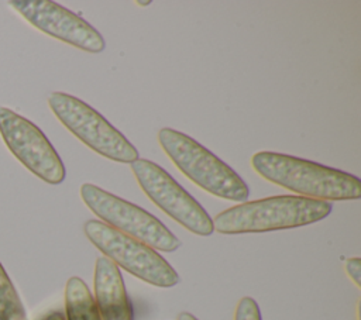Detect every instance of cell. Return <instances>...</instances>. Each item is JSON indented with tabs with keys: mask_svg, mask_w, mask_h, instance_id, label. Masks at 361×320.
Listing matches in <instances>:
<instances>
[{
	"mask_svg": "<svg viewBox=\"0 0 361 320\" xmlns=\"http://www.w3.org/2000/svg\"><path fill=\"white\" fill-rule=\"evenodd\" d=\"M252 169L264 179L299 196L316 200H355L361 196L357 176L286 154L259 151L251 156Z\"/></svg>",
	"mask_w": 361,
	"mask_h": 320,
	"instance_id": "obj_1",
	"label": "cell"
},
{
	"mask_svg": "<svg viewBox=\"0 0 361 320\" xmlns=\"http://www.w3.org/2000/svg\"><path fill=\"white\" fill-rule=\"evenodd\" d=\"M331 203L295 195H281L244 202L220 211L213 231L220 234L267 233L296 228L323 220L331 213Z\"/></svg>",
	"mask_w": 361,
	"mask_h": 320,
	"instance_id": "obj_2",
	"label": "cell"
},
{
	"mask_svg": "<svg viewBox=\"0 0 361 320\" xmlns=\"http://www.w3.org/2000/svg\"><path fill=\"white\" fill-rule=\"evenodd\" d=\"M158 142L173 165L207 193L233 202L248 199L241 176L192 137L165 127L158 131Z\"/></svg>",
	"mask_w": 361,
	"mask_h": 320,
	"instance_id": "obj_3",
	"label": "cell"
},
{
	"mask_svg": "<svg viewBox=\"0 0 361 320\" xmlns=\"http://www.w3.org/2000/svg\"><path fill=\"white\" fill-rule=\"evenodd\" d=\"M87 240L116 266L157 288H172L179 275L154 248L123 234L100 220H87L83 226Z\"/></svg>",
	"mask_w": 361,
	"mask_h": 320,
	"instance_id": "obj_4",
	"label": "cell"
},
{
	"mask_svg": "<svg viewBox=\"0 0 361 320\" xmlns=\"http://www.w3.org/2000/svg\"><path fill=\"white\" fill-rule=\"evenodd\" d=\"M48 106L65 128L96 154L123 164L138 159L137 148L102 114L78 97L54 92L48 97Z\"/></svg>",
	"mask_w": 361,
	"mask_h": 320,
	"instance_id": "obj_5",
	"label": "cell"
},
{
	"mask_svg": "<svg viewBox=\"0 0 361 320\" xmlns=\"http://www.w3.org/2000/svg\"><path fill=\"white\" fill-rule=\"evenodd\" d=\"M80 197L100 221L155 251L172 252L180 247V241L155 216L96 185L83 183Z\"/></svg>",
	"mask_w": 361,
	"mask_h": 320,
	"instance_id": "obj_6",
	"label": "cell"
},
{
	"mask_svg": "<svg viewBox=\"0 0 361 320\" xmlns=\"http://www.w3.org/2000/svg\"><path fill=\"white\" fill-rule=\"evenodd\" d=\"M131 171L142 192L165 214L196 235H210L213 221L202 204L189 195L165 169L148 159L138 158Z\"/></svg>",
	"mask_w": 361,
	"mask_h": 320,
	"instance_id": "obj_7",
	"label": "cell"
},
{
	"mask_svg": "<svg viewBox=\"0 0 361 320\" xmlns=\"http://www.w3.org/2000/svg\"><path fill=\"white\" fill-rule=\"evenodd\" d=\"M0 135L10 152L41 180L49 185L63 182L65 166L34 123L7 107H0Z\"/></svg>",
	"mask_w": 361,
	"mask_h": 320,
	"instance_id": "obj_8",
	"label": "cell"
},
{
	"mask_svg": "<svg viewBox=\"0 0 361 320\" xmlns=\"http://www.w3.org/2000/svg\"><path fill=\"white\" fill-rule=\"evenodd\" d=\"M10 6L41 32L86 52L97 54L106 47L102 34L87 21L49 0H13Z\"/></svg>",
	"mask_w": 361,
	"mask_h": 320,
	"instance_id": "obj_9",
	"label": "cell"
},
{
	"mask_svg": "<svg viewBox=\"0 0 361 320\" xmlns=\"http://www.w3.org/2000/svg\"><path fill=\"white\" fill-rule=\"evenodd\" d=\"M94 303L100 320H133V307L128 300L118 266L109 258L99 257L94 265Z\"/></svg>",
	"mask_w": 361,
	"mask_h": 320,
	"instance_id": "obj_10",
	"label": "cell"
},
{
	"mask_svg": "<svg viewBox=\"0 0 361 320\" xmlns=\"http://www.w3.org/2000/svg\"><path fill=\"white\" fill-rule=\"evenodd\" d=\"M66 320H100L94 299L86 283L72 276L65 286Z\"/></svg>",
	"mask_w": 361,
	"mask_h": 320,
	"instance_id": "obj_11",
	"label": "cell"
},
{
	"mask_svg": "<svg viewBox=\"0 0 361 320\" xmlns=\"http://www.w3.org/2000/svg\"><path fill=\"white\" fill-rule=\"evenodd\" d=\"M0 320H28L24 304L0 264Z\"/></svg>",
	"mask_w": 361,
	"mask_h": 320,
	"instance_id": "obj_12",
	"label": "cell"
},
{
	"mask_svg": "<svg viewBox=\"0 0 361 320\" xmlns=\"http://www.w3.org/2000/svg\"><path fill=\"white\" fill-rule=\"evenodd\" d=\"M234 320H261V312L257 302L250 296L241 297L234 312Z\"/></svg>",
	"mask_w": 361,
	"mask_h": 320,
	"instance_id": "obj_13",
	"label": "cell"
},
{
	"mask_svg": "<svg viewBox=\"0 0 361 320\" xmlns=\"http://www.w3.org/2000/svg\"><path fill=\"white\" fill-rule=\"evenodd\" d=\"M344 269L350 279L355 283L357 288L361 286V259L358 257L348 258L344 264Z\"/></svg>",
	"mask_w": 361,
	"mask_h": 320,
	"instance_id": "obj_14",
	"label": "cell"
},
{
	"mask_svg": "<svg viewBox=\"0 0 361 320\" xmlns=\"http://www.w3.org/2000/svg\"><path fill=\"white\" fill-rule=\"evenodd\" d=\"M178 320H197L193 314L188 313V312H182L178 314Z\"/></svg>",
	"mask_w": 361,
	"mask_h": 320,
	"instance_id": "obj_15",
	"label": "cell"
},
{
	"mask_svg": "<svg viewBox=\"0 0 361 320\" xmlns=\"http://www.w3.org/2000/svg\"><path fill=\"white\" fill-rule=\"evenodd\" d=\"M47 320H66V319L61 312H54L47 317Z\"/></svg>",
	"mask_w": 361,
	"mask_h": 320,
	"instance_id": "obj_16",
	"label": "cell"
},
{
	"mask_svg": "<svg viewBox=\"0 0 361 320\" xmlns=\"http://www.w3.org/2000/svg\"><path fill=\"white\" fill-rule=\"evenodd\" d=\"M137 4L138 6H148V4H151V1L149 0H147V1H137Z\"/></svg>",
	"mask_w": 361,
	"mask_h": 320,
	"instance_id": "obj_17",
	"label": "cell"
}]
</instances>
